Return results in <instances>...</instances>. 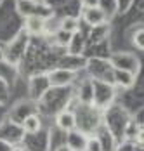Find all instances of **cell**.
<instances>
[{"mask_svg":"<svg viewBox=\"0 0 144 151\" xmlns=\"http://www.w3.org/2000/svg\"><path fill=\"white\" fill-rule=\"evenodd\" d=\"M76 78V73L68 68H56L47 75V83L52 87H66Z\"/></svg>","mask_w":144,"mask_h":151,"instance_id":"6da1fadb","label":"cell"},{"mask_svg":"<svg viewBox=\"0 0 144 151\" xmlns=\"http://www.w3.org/2000/svg\"><path fill=\"white\" fill-rule=\"evenodd\" d=\"M111 64H113L115 70H125V71H130V73L139 71V59L127 54V52H120V54L111 56Z\"/></svg>","mask_w":144,"mask_h":151,"instance_id":"7a4b0ae2","label":"cell"},{"mask_svg":"<svg viewBox=\"0 0 144 151\" xmlns=\"http://www.w3.org/2000/svg\"><path fill=\"white\" fill-rule=\"evenodd\" d=\"M84 19L90 26H101L106 21V12L101 7H87L84 9Z\"/></svg>","mask_w":144,"mask_h":151,"instance_id":"3957f363","label":"cell"},{"mask_svg":"<svg viewBox=\"0 0 144 151\" xmlns=\"http://www.w3.org/2000/svg\"><path fill=\"white\" fill-rule=\"evenodd\" d=\"M24 28L28 33L31 35H40L43 31L47 30V23H45V17L42 14H33V16H28L26 17V24Z\"/></svg>","mask_w":144,"mask_h":151,"instance_id":"277c9868","label":"cell"},{"mask_svg":"<svg viewBox=\"0 0 144 151\" xmlns=\"http://www.w3.org/2000/svg\"><path fill=\"white\" fill-rule=\"evenodd\" d=\"M56 125L63 132H70L76 129V116L71 111H59L56 116Z\"/></svg>","mask_w":144,"mask_h":151,"instance_id":"5b68a950","label":"cell"},{"mask_svg":"<svg viewBox=\"0 0 144 151\" xmlns=\"http://www.w3.org/2000/svg\"><path fill=\"white\" fill-rule=\"evenodd\" d=\"M113 82L120 87H132L134 82H135V73H130L125 70H115L113 68Z\"/></svg>","mask_w":144,"mask_h":151,"instance_id":"8992f818","label":"cell"},{"mask_svg":"<svg viewBox=\"0 0 144 151\" xmlns=\"http://www.w3.org/2000/svg\"><path fill=\"white\" fill-rule=\"evenodd\" d=\"M85 142H87V137L82 132H76V130L68 132V146L73 151H85Z\"/></svg>","mask_w":144,"mask_h":151,"instance_id":"52a82bcc","label":"cell"},{"mask_svg":"<svg viewBox=\"0 0 144 151\" xmlns=\"http://www.w3.org/2000/svg\"><path fill=\"white\" fill-rule=\"evenodd\" d=\"M80 28V21H78V17H75V16H64L61 21H59V30L63 31H68V33H71L75 35L76 31Z\"/></svg>","mask_w":144,"mask_h":151,"instance_id":"ba28073f","label":"cell"},{"mask_svg":"<svg viewBox=\"0 0 144 151\" xmlns=\"http://www.w3.org/2000/svg\"><path fill=\"white\" fill-rule=\"evenodd\" d=\"M40 129H42V122L38 115H28L23 122V130L28 134H37Z\"/></svg>","mask_w":144,"mask_h":151,"instance_id":"9c48e42d","label":"cell"},{"mask_svg":"<svg viewBox=\"0 0 144 151\" xmlns=\"http://www.w3.org/2000/svg\"><path fill=\"white\" fill-rule=\"evenodd\" d=\"M78 97H80V101L84 103V104H90L92 101H94V85H92V82H84L82 85H80V92H78Z\"/></svg>","mask_w":144,"mask_h":151,"instance_id":"30bf717a","label":"cell"},{"mask_svg":"<svg viewBox=\"0 0 144 151\" xmlns=\"http://www.w3.org/2000/svg\"><path fill=\"white\" fill-rule=\"evenodd\" d=\"M85 151H102L101 141H99V139H96V137H87Z\"/></svg>","mask_w":144,"mask_h":151,"instance_id":"8fae6325","label":"cell"},{"mask_svg":"<svg viewBox=\"0 0 144 151\" xmlns=\"http://www.w3.org/2000/svg\"><path fill=\"white\" fill-rule=\"evenodd\" d=\"M71 38H73L71 33H68V31H63V30H59V28H58V31H56V42H58V44L68 45V44L71 42Z\"/></svg>","mask_w":144,"mask_h":151,"instance_id":"7c38bea8","label":"cell"},{"mask_svg":"<svg viewBox=\"0 0 144 151\" xmlns=\"http://www.w3.org/2000/svg\"><path fill=\"white\" fill-rule=\"evenodd\" d=\"M134 44H135L137 49L143 50V47H144V44H143V30H139L137 33H135V37H134Z\"/></svg>","mask_w":144,"mask_h":151,"instance_id":"4fadbf2b","label":"cell"},{"mask_svg":"<svg viewBox=\"0 0 144 151\" xmlns=\"http://www.w3.org/2000/svg\"><path fill=\"white\" fill-rule=\"evenodd\" d=\"M82 4H84V9H87V7H99L101 0H82Z\"/></svg>","mask_w":144,"mask_h":151,"instance_id":"5bb4252c","label":"cell"},{"mask_svg":"<svg viewBox=\"0 0 144 151\" xmlns=\"http://www.w3.org/2000/svg\"><path fill=\"white\" fill-rule=\"evenodd\" d=\"M56 151H73V150L70 148V146H68V144H61V146H59Z\"/></svg>","mask_w":144,"mask_h":151,"instance_id":"9a60e30c","label":"cell"},{"mask_svg":"<svg viewBox=\"0 0 144 151\" xmlns=\"http://www.w3.org/2000/svg\"><path fill=\"white\" fill-rule=\"evenodd\" d=\"M11 151H24V150H21V148H12Z\"/></svg>","mask_w":144,"mask_h":151,"instance_id":"2e32d148","label":"cell"}]
</instances>
